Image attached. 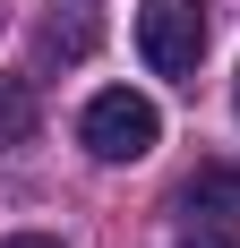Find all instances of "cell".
<instances>
[{"label": "cell", "instance_id": "cell-1", "mask_svg": "<svg viewBox=\"0 0 240 248\" xmlns=\"http://www.w3.org/2000/svg\"><path fill=\"white\" fill-rule=\"evenodd\" d=\"M77 146L95 154V163H146V154L163 146V111L129 86H103L86 111H77Z\"/></svg>", "mask_w": 240, "mask_h": 248}, {"label": "cell", "instance_id": "cell-2", "mask_svg": "<svg viewBox=\"0 0 240 248\" xmlns=\"http://www.w3.org/2000/svg\"><path fill=\"white\" fill-rule=\"evenodd\" d=\"M137 60L171 86H189L206 60V0H137Z\"/></svg>", "mask_w": 240, "mask_h": 248}, {"label": "cell", "instance_id": "cell-3", "mask_svg": "<svg viewBox=\"0 0 240 248\" xmlns=\"http://www.w3.org/2000/svg\"><path fill=\"white\" fill-rule=\"evenodd\" d=\"M180 214L189 223H240V163H197L189 180H180Z\"/></svg>", "mask_w": 240, "mask_h": 248}, {"label": "cell", "instance_id": "cell-4", "mask_svg": "<svg viewBox=\"0 0 240 248\" xmlns=\"http://www.w3.org/2000/svg\"><path fill=\"white\" fill-rule=\"evenodd\" d=\"M26 137H34V86L9 77L0 86V146H26Z\"/></svg>", "mask_w": 240, "mask_h": 248}, {"label": "cell", "instance_id": "cell-5", "mask_svg": "<svg viewBox=\"0 0 240 248\" xmlns=\"http://www.w3.org/2000/svg\"><path fill=\"white\" fill-rule=\"evenodd\" d=\"M34 51H43V60H86V51H95V17H51L43 34H34Z\"/></svg>", "mask_w": 240, "mask_h": 248}, {"label": "cell", "instance_id": "cell-6", "mask_svg": "<svg viewBox=\"0 0 240 248\" xmlns=\"http://www.w3.org/2000/svg\"><path fill=\"white\" fill-rule=\"evenodd\" d=\"M180 248H240V240H232L223 223H189V240H180Z\"/></svg>", "mask_w": 240, "mask_h": 248}, {"label": "cell", "instance_id": "cell-7", "mask_svg": "<svg viewBox=\"0 0 240 248\" xmlns=\"http://www.w3.org/2000/svg\"><path fill=\"white\" fill-rule=\"evenodd\" d=\"M0 248H60V240H51V231H9Z\"/></svg>", "mask_w": 240, "mask_h": 248}, {"label": "cell", "instance_id": "cell-8", "mask_svg": "<svg viewBox=\"0 0 240 248\" xmlns=\"http://www.w3.org/2000/svg\"><path fill=\"white\" fill-rule=\"evenodd\" d=\"M232 111H240V77H232Z\"/></svg>", "mask_w": 240, "mask_h": 248}]
</instances>
